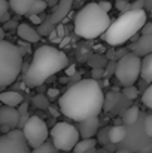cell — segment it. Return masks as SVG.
<instances>
[{"label":"cell","mask_w":152,"mask_h":153,"mask_svg":"<svg viewBox=\"0 0 152 153\" xmlns=\"http://www.w3.org/2000/svg\"><path fill=\"white\" fill-rule=\"evenodd\" d=\"M61 113L76 122L99 116L104 105V95L96 79H84L72 85L58 100Z\"/></svg>","instance_id":"1"},{"label":"cell","mask_w":152,"mask_h":153,"mask_svg":"<svg viewBox=\"0 0 152 153\" xmlns=\"http://www.w3.org/2000/svg\"><path fill=\"white\" fill-rule=\"evenodd\" d=\"M69 64V58L58 48L49 45L40 46L33 52L31 61L24 73V83L28 88L40 86L51 76L64 70Z\"/></svg>","instance_id":"2"},{"label":"cell","mask_w":152,"mask_h":153,"mask_svg":"<svg viewBox=\"0 0 152 153\" xmlns=\"http://www.w3.org/2000/svg\"><path fill=\"white\" fill-rule=\"evenodd\" d=\"M148 21L145 9H130L122 12L115 21H112L107 30L101 34L103 40L110 46H119L136 36L143 24Z\"/></svg>","instance_id":"3"},{"label":"cell","mask_w":152,"mask_h":153,"mask_svg":"<svg viewBox=\"0 0 152 153\" xmlns=\"http://www.w3.org/2000/svg\"><path fill=\"white\" fill-rule=\"evenodd\" d=\"M110 22L109 13L100 9L97 3H88L75 16V33L82 39H97L107 30Z\"/></svg>","instance_id":"4"},{"label":"cell","mask_w":152,"mask_h":153,"mask_svg":"<svg viewBox=\"0 0 152 153\" xmlns=\"http://www.w3.org/2000/svg\"><path fill=\"white\" fill-rule=\"evenodd\" d=\"M22 53L18 45L0 40V88L12 85L22 68Z\"/></svg>","instance_id":"5"},{"label":"cell","mask_w":152,"mask_h":153,"mask_svg":"<svg viewBox=\"0 0 152 153\" xmlns=\"http://www.w3.org/2000/svg\"><path fill=\"white\" fill-rule=\"evenodd\" d=\"M49 137L52 144L57 147V150L70 152L79 141V131L75 125L69 122H58L52 126L49 131Z\"/></svg>","instance_id":"6"},{"label":"cell","mask_w":152,"mask_h":153,"mask_svg":"<svg viewBox=\"0 0 152 153\" xmlns=\"http://www.w3.org/2000/svg\"><path fill=\"white\" fill-rule=\"evenodd\" d=\"M115 76L122 86L134 85L140 77V56L134 52L124 55L115 67Z\"/></svg>","instance_id":"7"},{"label":"cell","mask_w":152,"mask_h":153,"mask_svg":"<svg viewBox=\"0 0 152 153\" xmlns=\"http://www.w3.org/2000/svg\"><path fill=\"white\" fill-rule=\"evenodd\" d=\"M19 129L22 131V135H24L30 149L40 146L49 137V129H48L46 123L39 116H30L24 122L22 128H19Z\"/></svg>","instance_id":"8"},{"label":"cell","mask_w":152,"mask_h":153,"mask_svg":"<svg viewBox=\"0 0 152 153\" xmlns=\"http://www.w3.org/2000/svg\"><path fill=\"white\" fill-rule=\"evenodd\" d=\"M0 153H31L19 128H13L0 135Z\"/></svg>","instance_id":"9"},{"label":"cell","mask_w":152,"mask_h":153,"mask_svg":"<svg viewBox=\"0 0 152 153\" xmlns=\"http://www.w3.org/2000/svg\"><path fill=\"white\" fill-rule=\"evenodd\" d=\"M72 4H73V0H58L55 7H54V10H52V13L45 21H42V24L39 25V28H37L39 34L40 36L49 34L61 21L66 19V16L69 15V12L72 9Z\"/></svg>","instance_id":"10"},{"label":"cell","mask_w":152,"mask_h":153,"mask_svg":"<svg viewBox=\"0 0 152 153\" xmlns=\"http://www.w3.org/2000/svg\"><path fill=\"white\" fill-rule=\"evenodd\" d=\"M0 126L4 132L19 126V113L15 107H0Z\"/></svg>","instance_id":"11"},{"label":"cell","mask_w":152,"mask_h":153,"mask_svg":"<svg viewBox=\"0 0 152 153\" xmlns=\"http://www.w3.org/2000/svg\"><path fill=\"white\" fill-rule=\"evenodd\" d=\"M99 116H91V117H87L84 120L79 122V137L81 138H94V135L97 134L99 131Z\"/></svg>","instance_id":"12"},{"label":"cell","mask_w":152,"mask_h":153,"mask_svg":"<svg viewBox=\"0 0 152 153\" xmlns=\"http://www.w3.org/2000/svg\"><path fill=\"white\" fill-rule=\"evenodd\" d=\"M16 33L19 36V40L22 42H27V43H36L40 40V34L37 31V28L22 22V24H18L16 25Z\"/></svg>","instance_id":"13"},{"label":"cell","mask_w":152,"mask_h":153,"mask_svg":"<svg viewBox=\"0 0 152 153\" xmlns=\"http://www.w3.org/2000/svg\"><path fill=\"white\" fill-rule=\"evenodd\" d=\"M133 52L139 56H145L152 52V33L151 34H142V37L134 43Z\"/></svg>","instance_id":"14"},{"label":"cell","mask_w":152,"mask_h":153,"mask_svg":"<svg viewBox=\"0 0 152 153\" xmlns=\"http://www.w3.org/2000/svg\"><path fill=\"white\" fill-rule=\"evenodd\" d=\"M22 94L18 91H3L0 92V102L7 107H18L22 102Z\"/></svg>","instance_id":"15"},{"label":"cell","mask_w":152,"mask_h":153,"mask_svg":"<svg viewBox=\"0 0 152 153\" xmlns=\"http://www.w3.org/2000/svg\"><path fill=\"white\" fill-rule=\"evenodd\" d=\"M140 77L148 83L152 82V52L140 58Z\"/></svg>","instance_id":"16"},{"label":"cell","mask_w":152,"mask_h":153,"mask_svg":"<svg viewBox=\"0 0 152 153\" xmlns=\"http://www.w3.org/2000/svg\"><path fill=\"white\" fill-rule=\"evenodd\" d=\"M37 0H7L9 9L13 10L16 15H27L30 6Z\"/></svg>","instance_id":"17"},{"label":"cell","mask_w":152,"mask_h":153,"mask_svg":"<svg viewBox=\"0 0 152 153\" xmlns=\"http://www.w3.org/2000/svg\"><path fill=\"white\" fill-rule=\"evenodd\" d=\"M127 137V128L122 125H115L109 129V140L113 144H118L121 141H124Z\"/></svg>","instance_id":"18"},{"label":"cell","mask_w":152,"mask_h":153,"mask_svg":"<svg viewBox=\"0 0 152 153\" xmlns=\"http://www.w3.org/2000/svg\"><path fill=\"white\" fill-rule=\"evenodd\" d=\"M96 147V140L94 138H79V141L76 143V146L73 147L75 153H87L91 149Z\"/></svg>","instance_id":"19"},{"label":"cell","mask_w":152,"mask_h":153,"mask_svg":"<svg viewBox=\"0 0 152 153\" xmlns=\"http://www.w3.org/2000/svg\"><path fill=\"white\" fill-rule=\"evenodd\" d=\"M139 119V108L137 107H130L125 113H124V122L127 125H133L136 123Z\"/></svg>","instance_id":"20"},{"label":"cell","mask_w":152,"mask_h":153,"mask_svg":"<svg viewBox=\"0 0 152 153\" xmlns=\"http://www.w3.org/2000/svg\"><path fill=\"white\" fill-rule=\"evenodd\" d=\"M57 147L52 144V141H45V143H42L40 146H37V147H34V149H31V153H57Z\"/></svg>","instance_id":"21"},{"label":"cell","mask_w":152,"mask_h":153,"mask_svg":"<svg viewBox=\"0 0 152 153\" xmlns=\"http://www.w3.org/2000/svg\"><path fill=\"white\" fill-rule=\"evenodd\" d=\"M46 6H48L46 0H37V1H34V3L30 6L27 15H39V13H42V12L46 9Z\"/></svg>","instance_id":"22"},{"label":"cell","mask_w":152,"mask_h":153,"mask_svg":"<svg viewBox=\"0 0 152 153\" xmlns=\"http://www.w3.org/2000/svg\"><path fill=\"white\" fill-rule=\"evenodd\" d=\"M142 101H143V104H145L148 108L152 110V82H151V85L145 89V92H143V95H142Z\"/></svg>","instance_id":"23"},{"label":"cell","mask_w":152,"mask_h":153,"mask_svg":"<svg viewBox=\"0 0 152 153\" xmlns=\"http://www.w3.org/2000/svg\"><path fill=\"white\" fill-rule=\"evenodd\" d=\"M124 95L128 98V100H134V98H137V95H139V89L134 86V85H130V86H124Z\"/></svg>","instance_id":"24"},{"label":"cell","mask_w":152,"mask_h":153,"mask_svg":"<svg viewBox=\"0 0 152 153\" xmlns=\"http://www.w3.org/2000/svg\"><path fill=\"white\" fill-rule=\"evenodd\" d=\"M143 128H145V132H146V135L152 138V113H151V114H148V116L145 117Z\"/></svg>","instance_id":"25"},{"label":"cell","mask_w":152,"mask_h":153,"mask_svg":"<svg viewBox=\"0 0 152 153\" xmlns=\"http://www.w3.org/2000/svg\"><path fill=\"white\" fill-rule=\"evenodd\" d=\"M7 10H9V3H7V0H0V21L7 15Z\"/></svg>","instance_id":"26"},{"label":"cell","mask_w":152,"mask_h":153,"mask_svg":"<svg viewBox=\"0 0 152 153\" xmlns=\"http://www.w3.org/2000/svg\"><path fill=\"white\" fill-rule=\"evenodd\" d=\"M97 4L100 6V9H103V10H104V12H107V13H109V10L112 9V3H110V1H107V0H100Z\"/></svg>","instance_id":"27"},{"label":"cell","mask_w":152,"mask_h":153,"mask_svg":"<svg viewBox=\"0 0 152 153\" xmlns=\"http://www.w3.org/2000/svg\"><path fill=\"white\" fill-rule=\"evenodd\" d=\"M140 31H142V34H151L152 33V22H145L143 24V27L140 28Z\"/></svg>","instance_id":"28"},{"label":"cell","mask_w":152,"mask_h":153,"mask_svg":"<svg viewBox=\"0 0 152 153\" xmlns=\"http://www.w3.org/2000/svg\"><path fill=\"white\" fill-rule=\"evenodd\" d=\"M143 6H145V1L143 0H136L134 3L130 4V9H143Z\"/></svg>","instance_id":"29"},{"label":"cell","mask_w":152,"mask_h":153,"mask_svg":"<svg viewBox=\"0 0 152 153\" xmlns=\"http://www.w3.org/2000/svg\"><path fill=\"white\" fill-rule=\"evenodd\" d=\"M28 18H30V21H31L33 24H36V25H40L42 21H43V19H40L39 15H28Z\"/></svg>","instance_id":"30"},{"label":"cell","mask_w":152,"mask_h":153,"mask_svg":"<svg viewBox=\"0 0 152 153\" xmlns=\"http://www.w3.org/2000/svg\"><path fill=\"white\" fill-rule=\"evenodd\" d=\"M143 1H145L143 9H145V10H152V0H143Z\"/></svg>","instance_id":"31"},{"label":"cell","mask_w":152,"mask_h":153,"mask_svg":"<svg viewBox=\"0 0 152 153\" xmlns=\"http://www.w3.org/2000/svg\"><path fill=\"white\" fill-rule=\"evenodd\" d=\"M48 95H49V97H55V95H57V91H55V89H49V91H48Z\"/></svg>","instance_id":"32"},{"label":"cell","mask_w":152,"mask_h":153,"mask_svg":"<svg viewBox=\"0 0 152 153\" xmlns=\"http://www.w3.org/2000/svg\"><path fill=\"white\" fill-rule=\"evenodd\" d=\"M3 37H4V28L0 27V40H3Z\"/></svg>","instance_id":"33"},{"label":"cell","mask_w":152,"mask_h":153,"mask_svg":"<svg viewBox=\"0 0 152 153\" xmlns=\"http://www.w3.org/2000/svg\"><path fill=\"white\" fill-rule=\"evenodd\" d=\"M115 153H130L128 150H118V152H115Z\"/></svg>","instance_id":"34"}]
</instances>
